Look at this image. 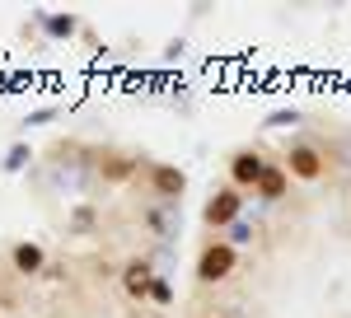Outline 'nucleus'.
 Segmentation results:
<instances>
[{
  "mask_svg": "<svg viewBox=\"0 0 351 318\" xmlns=\"http://www.w3.org/2000/svg\"><path fill=\"white\" fill-rule=\"evenodd\" d=\"M234 267H239V248H234V243H225V238H220V243H206L202 258H197V281H202V286H216Z\"/></svg>",
  "mask_w": 351,
  "mask_h": 318,
  "instance_id": "f257e3e1",
  "label": "nucleus"
},
{
  "mask_svg": "<svg viewBox=\"0 0 351 318\" xmlns=\"http://www.w3.org/2000/svg\"><path fill=\"white\" fill-rule=\"evenodd\" d=\"M291 178H300V183H319L324 178V150L319 145H309V140H295L291 150H286V164H281Z\"/></svg>",
  "mask_w": 351,
  "mask_h": 318,
  "instance_id": "f03ea898",
  "label": "nucleus"
},
{
  "mask_svg": "<svg viewBox=\"0 0 351 318\" xmlns=\"http://www.w3.org/2000/svg\"><path fill=\"white\" fill-rule=\"evenodd\" d=\"M239 215H243V192L239 187H216L211 201H206V211H202V220H206L211 230H230Z\"/></svg>",
  "mask_w": 351,
  "mask_h": 318,
  "instance_id": "7ed1b4c3",
  "label": "nucleus"
},
{
  "mask_svg": "<svg viewBox=\"0 0 351 318\" xmlns=\"http://www.w3.org/2000/svg\"><path fill=\"white\" fill-rule=\"evenodd\" d=\"M267 169H271V164L258 155V150H239V155L230 159V187H239V192H243V187H258Z\"/></svg>",
  "mask_w": 351,
  "mask_h": 318,
  "instance_id": "20e7f679",
  "label": "nucleus"
},
{
  "mask_svg": "<svg viewBox=\"0 0 351 318\" xmlns=\"http://www.w3.org/2000/svg\"><path fill=\"white\" fill-rule=\"evenodd\" d=\"M155 281H160V276L150 271L145 258H136V262L122 267V291L132 295V299H150V286H155Z\"/></svg>",
  "mask_w": 351,
  "mask_h": 318,
  "instance_id": "39448f33",
  "label": "nucleus"
},
{
  "mask_svg": "<svg viewBox=\"0 0 351 318\" xmlns=\"http://www.w3.org/2000/svg\"><path fill=\"white\" fill-rule=\"evenodd\" d=\"M150 183H155V192H160L164 201H178L183 187H188V173L173 169V164H155V169H150Z\"/></svg>",
  "mask_w": 351,
  "mask_h": 318,
  "instance_id": "423d86ee",
  "label": "nucleus"
},
{
  "mask_svg": "<svg viewBox=\"0 0 351 318\" xmlns=\"http://www.w3.org/2000/svg\"><path fill=\"white\" fill-rule=\"evenodd\" d=\"M286 187H291V173H286V169H276V164H271L267 173H263V183L253 187V192H258V197H263V201H281V197H286Z\"/></svg>",
  "mask_w": 351,
  "mask_h": 318,
  "instance_id": "0eeeda50",
  "label": "nucleus"
},
{
  "mask_svg": "<svg viewBox=\"0 0 351 318\" xmlns=\"http://www.w3.org/2000/svg\"><path fill=\"white\" fill-rule=\"evenodd\" d=\"M14 267H19L24 276H33V271H43V267H47V258H43V248H38V243H19V248H14Z\"/></svg>",
  "mask_w": 351,
  "mask_h": 318,
  "instance_id": "6e6552de",
  "label": "nucleus"
},
{
  "mask_svg": "<svg viewBox=\"0 0 351 318\" xmlns=\"http://www.w3.org/2000/svg\"><path fill=\"white\" fill-rule=\"evenodd\" d=\"M145 220H150V230H155L160 238L173 234V220H169V211H145Z\"/></svg>",
  "mask_w": 351,
  "mask_h": 318,
  "instance_id": "1a4fd4ad",
  "label": "nucleus"
},
{
  "mask_svg": "<svg viewBox=\"0 0 351 318\" xmlns=\"http://www.w3.org/2000/svg\"><path fill=\"white\" fill-rule=\"evenodd\" d=\"M225 243H234V248H239V243H253V225H248V220H234V225H230V238H225Z\"/></svg>",
  "mask_w": 351,
  "mask_h": 318,
  "instance_id": "9d476101",
  "label": "nucleus"
},
{
  "mask_svg": "<svg viewBox=\"0 0 351 318\" xmlns=\"http://www.w3.org/2000/svg\"><path fill=\"white\" fill-rule=\"evenodd\" d=\"M47 28H52L56 38H71V33H75V19H61V14H56V19H47Z\"/></svg>",
  "mask_w": 351,
  "mask_h": 318,
  "instance_id": "9b49d317",
  "label": "nucleus"
},
{
  "mask_svg": "<svg viewBox=\"0 0 351 318\" xmlns=\"http://www.w3.org/2000/svg\"><path fill=\"white\" fill-rule=\"evenodd\" d=\"M150 299H155V304H173V291H169V281H155V286H150Z\"/></svg>",
  "mask_w": 351,
  "mask_h": 318,
  "instance_id": "f8f14e48",
  "label": "nucleus"
},
{
  "mask_svg": "<svg viewBox=\"0 0 351 318\" xmlns=\"http://www.w3.org/2000/svg\"><path fill=\"white\" fill-rule=\"evenodd\" d=\"M291 122H300V112H295V108H291V112L281 108V112H271V117H267V127H291Z\"/></svg>",
  "mask_w": 351,
  "mask_h": 318,
  "instance_id": "ddd939ff",
  "label": "nucleus"
},
{
  "mask_svg": "<svg viewBox=\"0 0 351 318\" xmlns=\"http://www.w3.org/2000/svg\"><path fill=\"white\" fill-rule=\"evenodd\" d=\"M24 159H28V150H24V145H14V150H10V159H5V169L14 173V169H24Z\"/></svg>",
  "mask_w": 351,
  "mask_h": 318,
  "instance_id": "4468645a",
  "label": "nucleus"
}]
</instances>
